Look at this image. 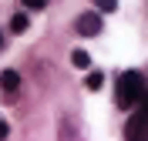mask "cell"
Instances as JSON below:
<instances>
[{
	"label": "cell",
	"mask_w": 148,
	"mask_h": 141,
	"mask_svg": "<svg viewBox=\"0 0 148 141\" xmlns=\"http://www.w3.org/2000/svg\"><path fill=\"white\" fill-rule=\"evenodd\" d=\"M141 94H145V77H141V71H125V74L118 77V104L121 108H135Z\"/></svg>",
	"instance_id": "1"
},
{
	"label": "cell",
	"mask_w": 148,
	"mask_h": 141,
	"mask_svg": "<svg viewBox=\"0 0 148 141\" xmlns=\"http://www.w3.org/2000/svg\"><path fill=\"white\" fill-rule=\"evenodd\" d=\"M101 27H104V24H101V17H98L94 10H88V14H81V17L74 20V30H77L81 37H98Z\"/></svg>",
	"instance_id": "2"
},
{
	"label": "cell",
	"mask_w": 148,
	"mask_h": 141,
	"mask_svg": "<svg viewBox=\"0 0 148 141\" xmlns=\"http://www.w3.org/2000/svg\"><path fill=\"white\" fill-rule=\"evenodd\" d=\"M0 87H3L7 94H14L20 87V74L17 71H0Z\"/></svg>",
	"instance_id": "3"
},
{
	"label": "cell",
	"mask_w": 148,
	"mask_h": 141,
	"mask_svg": "<svg viewBox=\"0 0 148 141\" xmlns=\"http://www.w3.org/2000/svg\"><path fill=\"white\" fill-rule=\"evenodd\" d=\"M27 27H30L27 14H14V17H10V30H14V34H24Z\"/></svg>",
	"instance_id": "4"
},
{
	"label": "cell",
	"mask_w": 148,
	"mask_h": 141,
	"mask_svg": "<svg viewBox=\"0 0 148 141\" xmlns=\"http://www.w3.org/2000/svg\"><path fill=\"white\" fill-rule=\"evenodd\" d=\"M84 84H88V91H101V84H104V74H101V71H91Z\"/></svg>",
	"instance_id": "5"
},
{
	"label": "cell",
	"mask_w": 148,
	"mask_h": 141,
	"mask_svg": "<svg viewBox=\"0 0 148 141\" xmlns=\"http://www.w3.org/2000/svg\"><path fill=\"white\" fill-rule=\"evenodd\" d=\"M71 64L74 67H88V64H91V54H88V50H74V54H71Z\"/></svg>",
	"instance_id": "6"
},
{
	"label": "cell",
	"mask_w": 148,
	"mask_h": 141,
	"mask_svg": "<svg viewBox=\"0 0 148 141\" xmlns=\"http://www.w3.org/2000/svg\"><path fill=\"white\" fill-rule=\"evenodd\" d=\"M94 7L104 10V14H114V10H118V0H94Z\"/></svg>",
	"instance_id": "7"
},
{
	"label": "cell",
	"mask_w": 148,
	"mask_h": 141,
	"mask_svg": "<svg viewBox=\"0 0 148 141\" xmlns=\"http://www.w3.org/2000/svg\"><path fill=\"white\" fill-rule=\"evenodd\" d=\"M24 7H27V10H44L47 0H24Z\"/></svg>",
	"instance_id": "8"
},
{
	"label": "cell",
	"mask_w": 148,
	"mask_h": 141,
	"mask_svg": "<svg viewBox=\"0 0 148 141\" xmlns=\"http://www.w3.org/2000/svg\"><path fill=\"white\" fill-rule=\"evenodd\" d=\"M138 104H141V114H148V91H145V94L138 97Z\"/></svg>",
	"instance_id": "9"
},
{
	"label": "cell",
	"mask_w": 148,
	"mask_h": 141,
	"mask_svg": "<svg viewBox=\"0 0 148 141\" xmlns=\"http://www.w3.org/2000/svg\"><path fill=\"white\" fill-rule=\"evenodd\" d=\"M10 134V128H7V121H0V138H7Z\"/></svg>",
	"instance_id": "10"
},
{
	"label": "cell",
	"mask_w": 148,
	"mask_h": 141,
	"mask_svg": "<svg viewBox=\"0 0 148 141\" xmlns=\"http://www.w3.org/2000/svg\"><path fill=\"white\" fill-rule=\"evenodd\" d=\"M0 47H3V37H0Z\"/></svg>",
	"instance_id": "11"
}]
</instances>
